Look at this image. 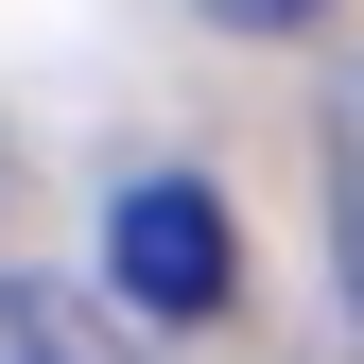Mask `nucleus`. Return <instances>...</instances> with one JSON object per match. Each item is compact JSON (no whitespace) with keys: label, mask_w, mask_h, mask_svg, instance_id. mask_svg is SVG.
I'll use <instances>...</instances> for the list:
<instances>
[{"label":"nucleus","mask_w":364,"mask_h":364,"mask_svg":"<svg viewBox=\"0 0 364 364\" xmlns=\"http://www.w3.org/2000/svg\"><path fill=\"white\" fill-rule=\"evenodd\" d=\"M105 295L122 312H173V330L243 295V225H225L208 173H139V191L105 208Z\"/></svg>","instance_id":"f257e3e1"},{"label":"nucleus","mask_w":364,"mask_h":364,"mask_svg":"<svg viewBox=\"0 0 364 364\" xmlns=\"http://www.w3.org/2000/svg\"><path fill=\"white\" fill-rule=\"evenodd\" d=\"M191 18H225V35H312L330 0H191Z\"/></svg>","instance_id":"20e7f679"},{"label":"nucleus","mask_w":364,"mask_h":364,"mask_svg":"<svg viewBox=\"0 0 364 364\" xmlns=\"http://www.w3.org/2000/svg\"><path fill=\"white\" fill-rule=\"evenodd\" d=\"M330 295H347V330H364V105H347V139H330Z\"/></svg>","instance_id":"7ed1b4c3"},{"label":"nucleus","mask_w":364,"mask_h":364,"mask_svg":"<svg viewBox=\"0 0 364 364\" xmlns=\"http://www.w3.org/2000/svg\"><path fill=\"white\" fill-rule=\"evenodd\" d=\"M0 364H139V347H122L105 295H70V278H0Z\"/></svg>","instance_id":"f03ea898"}]
</instances>
